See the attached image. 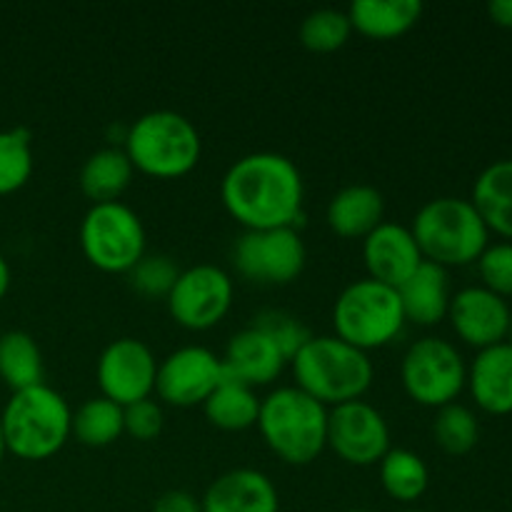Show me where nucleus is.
Here are the masks:
<instances>
[{"label":"nucleus","mask_w":512,"mask_h":512,"mask_svg":"<svg viewBox=\"0 0 512 512\" xmlns=\"http://www.w3.org/2000/svg\"><path fill=\"white\" fill-rule=\"evenodd\" d=\"M233 278L223 268L210 263L180 270L168 300L175 323L185 330H210L233 308Z\"/></svg>","instance_id":"9b49d317"},{"label":"nucleus","mask_w":512,"mask_h":512,"mask_svg":"<svg viewBox=\"0 0 512 512\" xmlns=\"http://www.w3.org/2000/svg\"><path fill=\"white\" fill-rule=\"evenodd\" d=\"M133 173L123 148L95 150L80 168V190L93 205L118 203L133 183Z\"/></svg>","instance_id":"b1692460"},{"label":"nucleus","mask_w":512,"mask_h":512,"mask_svg":"<svg viewBox=\"0 0 512 512\" xmlns=\"http://www.w3.org/2000/svg\"><path fill=\"white\" fill-rule=\"evenodd\" d=\"M433 438L443 453L468 455L480 440V423L473 410L460 403H450L435 415Z\"/></svg>","instance_id":"c756f323"},{"label":"nucleus","mask_w":512,"mask_h":512,"mask_svg":"<svg viewBox=\"0 0 512 512\" xmlns=\"http://www.w3.org/2000/svg\"><path fill=\"white\" fill-rule=\"evenodd\" d=\"M345 512H373V510H365V508H355V510H345Z\"/></svg>","instance_id":"a19ab883"},{"label":"nucleus","mask_w":512,"mask_h":512,"mask_svg":"<svg viewBox=\"0 0 512 512\" xmlns=\"http://www.w3.org/2000/svg\"><path fill=\"white\" fill-rule=\"evenodd\" d=\"M123 150L138 173L155 180H178L200 163L203 140L185 115L150 110L130 125Z\"/></svg>","instance_id":"39448f33"},{"label":"nucleus","mask_w":512,"mask_h":512,"mask_svg":"<svg viewBox=\"0 0 512 512\" xmlns=\"http://www.w3.org/2000/svg\"><path fill=\"white\" fill-rule=\"evenodd\" d=\"M200 503L203 512H280L273 480L253 468H235L215 478Z\"/></svg>","instance_id":"a211bd4d"},{"label":"nucleus","mask_w":512,"mask_h":512,"mask_svg":"<svg viewBox=\"0 0 512 512\" xmlns=\"http://www.w3.org/2000/svg\"><path fill=\"white\" fill-rule=\"evenodd\" d=\"M35 168L33 135L28 128L0 130V198L25 188Z\"/></svg>","instance_id":"c85d7f7f"},{"label":"nucleus","mask_w":512,"mask_h":512,"mask_svg":"<svg viewBox=\"0 0 512 512\" xmlns=\"http://www.w3.org/2000/svg\"><path fill=\"white\" fill-rule=\"evenodd\" d=\"M123 423L125 433H128L130 438L140 440V443H150V440H155L163 433V408H160L153 398L140 400V403L123 408Z\"/></svg>","instance_id":"f704fd0d"},{"label":"nucleus","mask_w":512,"mask_h":512,"mask_svg":"<svg viewBox=\"0 0 512 512\" xmlns=\"http://www.w3.org/2000/svg\"><path fill=\"white\" fill-rule=\"evenodd\" d=\"M153 512H203V503L188 490H168L155 500Z\"/></svg>","instance_id":"c9c22d12"},{"label":"nucleus","mask_w":512,"mask_h":512,"mask_svg":"<svg viewBox=\"0 0 512 512\" xmlns=\"http://www.w3.org/2000/svg\"><path fill=\"white\" fill-rule=\"evenodd\" d=\"M335 338L370 353L393 343L405 328L398 290L363 278L350 283L333 305Z\"/></svg>","instance_id":"0eeeda50"},{"label":"nucleus","mask_w":512,"mask_h":512,"mask_svg":"<svg viewBox=\"0 0 512 512\" xmlns=\"http://www.w3.org/2000/svg\"><path fill=\"white\" fill-rule=\"evenodd\" d=\"M363 260L368 278L398 290L423 263L418 243L410 228L398 223H380L363 240Z\"/></svg>","instance_id":"dca6fc26"},{"label":"nucleus","mask_w":512,"mask_h":512,"mask_svg":"<svg viewBox=\"0 0 512 512\" xmlns=\"http://www.w3.org/2000/svg\"><path fill=\"white\" fill-rule=\"evenodd\" d=\"M423 260L440 268L478 263L490 245V230L465 198H435L415 213L410 225Z\"/></svg>","instance_id":"423d86ee"},{"label":"nucleus","mask_w":512,"mask_h":512,"mask_svg":"<svg viewBox=\"0 0 512 512\" xmlns=\"http://www.w3.org/2000/svg\"><path fill=\"white\" fill-rule=\"evenodd\" d=\"M0 428L10 455L40 463L60 453L70 440L73 410L58 390L40 383L10 395L0 413Z\"/></svg>","instance_id":"7ed1b4c3"},{"label":"nucleus","mask_w":512,"mask_h":512,"mask_svg":"<svg viewBox=\"0 0 512 512\" xmlns=\"http://www.w3.org/2000/svg\"><path fill=\"white\" fill-rule=\"evenodd\" d=\"M258 430L270 453L288 465H310L328 448V408L295 385L260 400Z\"/></svg>","instance_id":"20e7f679"},{"label":"nucleus","mask_w":512,"mask_h":512,"mask_svg":"<svg viewBox=\"0 0 512 512\" xmlns=\"http://www.w3.org/2000/svg\"><path fill=\"white\" fill-rule=\"evenodd\" d=\"M43 353L25 330H8L0 335V380L13 393L43 383Z\"/></svg>","instance_id":"a878e982"},{"label":"nucleus","mask_w":512,"mask_h":512,"mask_svg":"<svg viewBox=\"0 0 512 512\" xmlns=\"http://www.w3.org/2000/svg\"><path fill=\"white\" fill-rule=\"evenodd\" d=\"M398 295L400 305H403L405 323L423 325V328L438 325L440 320L448 318L450 300H453L448 270L423 260L420 268L400 285Z\"/></svg>","instance_id":"aec40b11"},{"label":"nucleus","mask_w":512,"mask_h":512,"mask_svg":"<svg viewBox=\"0 0 512 512\" xmlns=\"http://www.w3.org/2000/svg\"><path fill=\"white\" fill-rule=\"evenodd\" d=\"M512 310L508 300L490 293L483 285L458 290L450 300L448 320L455 335L470 348H493L508 340Z\"/></svg>","instance_id":"2eb2a0df"},{"label":"nucleus","mask_w":512,"mask_h":512,"mask_svg":"<svg viewBox=\"0 0 512 512\" xmlns=\"http://www.w3.org/2000/svg\"><path fill=\"white\" fill-rule=\"evenodd\" d=\"M383 215L385 200L380 190L363 183L338 190L325 210L328 228L345 240H365L383 223Z\"/></svg>","instance_id":"412c9836"},{"label":"nucleus","mask_w":512,"mask_h":512,"mask_svg":"<svg viewBox=\"0 0 512 512\" xmlns=\"http://www.w3.org/2000/svg\"><path fill=\"white\" fill-rule=\"evenodd\" d=\"M478 273L483 280V288L500 295L503 300L512 298V243L488 245L478 258Z\"/></svg>","instance_id":"72a5a7b5"},{"label":"nucleus","mask_w":512,"mask_h":512,"mask_svg":"<svg viewBox=\"0 0 512 512\" xmlns=\"http://www.w3.org/2000/svg\"><path fill=\"white\" fill-rule=\"evenodd\" d=\"M470 203L490 233L512 243V160H495L478 175Z\"/></svg>","instance_id":"4be33fe9"},{"label":"nucleus","mask_w":512,"mask_h":512,"mask_svg":"<svg viewBox=\"0 0 512 512\" xmlns=\"http://www.w3.org/2000/svg\"><path fill=\"white\" fill-rule=\"evenodd\" d=\"M5 455H8V448H5V438H3V428H0V465H3Z\"/></svg>","instance_id":"58836bf2"},{"label":"nucleus","mask_w":512,"mask_h":512,"mask_svg":"<svg viewBox=\"0 0 512 512\" xmlns=\"http://www.w3.org/2000/svg\"><path fill=\"white\" fill-rule=\"evenodd\" d=\"M380 483L383 490L398 503H415L425 495L430 485V473L418 453L405 448H390L380 460Z\"/></svg>","instance_id":"bb28decb"},{"label":"nucleus","mask_w":512,"mask_h":512,"mask_svg":"<svg viewBox=\"0 0 512 512\" xmlns=\"http://www.w3.org/2000/svg\"><path fill=\"white\" fill-rule=\"evenodd\" d=\"M308 260L303 238L295 228L245 230L233 245V265L255 285H290Z\"/></svg>","instance_id":"9d476101"},{"label":"nucleus","mask_w":512,"mask_h":512,"mask_svg":"<svg viewBox=\"0 0 512 512\" xmlns=\"http://www.w3.org/2000/svg\"><path fill=\"white\" fill-rule=\"evenodd\" d=\"M353 25L348 13L335 8H320L305 15L300 23V43L313 53H335L350 40Z\"/></svg>","instance_id":"7c9ffc66"},{"label":"nucleus","mask_w":512,"mask_h":512,"mask_svg":"<svg viewBox=\"0 0 512 512\" xmlns=\"http://www.w3.org/2000/svg\"><path fill=\"white\" fill-rule=\"evenodd\" d=\"M405 393L423 408L455 403L468 385V365L453 343L443 338L415 340L400 365Z\"/></svg>","instance_id":"1a4fd4ad"},{"label":"nucleus","mask_w":512,"mask_h":512,"mask_svg":"<svg viewBox=\"0 0 512 512\" xmlns=\"http://www.w3.org/2000/svg\"><path fill=\"white\" fill-rule=\"evenodd\" d=\"M220 200L245 230L295 228L303 218V175L280 153L243 155L223 175Z\"/></svg>","instance_id":"f257e3e1"},{"label":"nucleus","mask_w":512,"mask_h":512,"mask_svg":"<svg viewBox=\"0 0 512 512\" xmlns=\"http://www.w3.org/2000/svg\"><path fill=\"white\" fill-rule=\"evenodd\" d=\"M400 512H423V510H415V508H405V510H400Z\"/></svg>","instance_id":"79ce46f5"},{"label":"nucleus","mask_w":512,"mask_h":512,"mask_svg":"<svg viewBox=\"0 0 512 512\" xmlns=\"http://www.w3.org/2000/svg\"><path fill=\"white\" fill-rule=\"evenodd\" d=\"M508 343L512 345V318H510V330H508Z\"/></svg>","instance_id":"ea45409f"},{"label":"nucleus","mask_w":512,"mask_h":512,"mask_svg":"<svg viewBox=\"0 0 512 512\" xmlns=\"http://www.w3.org/2000/svg\"><path fill=\"white\" fill-rule=\"evenodd\" d=\"M203 410L213 428L225 430V433H243L258 425L260 398L248 385L223 378V383L203 403Z\"/></svg>","instance_id":"393cba45"},{"label":"nucleus","mask_w":512,"mask_h":512,"mask_svg":"<svg viewBox=\"0 0 512 512\" xmlns=\"http://www.w3.org/2000/svg\"><path fill=\"white\" fill-rule=\"evenodd\" d=\"M223 360L203 345H185L158 363L155 395L173 408H195L223 383Z\"/></svg>","instance_id":"ddd939ff"},{"label":"nucleus","mask_w":512,"mask_h":512,"mask_svg":"<svg viewBox=\"0 0 512 512\" xmlns=\"http://www.w3.org/2000/svg\"><path fill=\"white\" fill-rule=\"evenodd\" d=\"M8 290H10V265L8 260L3 258V253H0V300L8 295Z\"/></svg>","instance_id":"4c0bfd02"},{"label":"nucleus","mask_w":512,"mask_h":512,"mask_svg":"<svg viewBox=\"0 0 512 512\" xmlns=\"http://www.w3.org/2000/svg\"><path fill=\"white\" fill-rule=\"evenodd\" d=\"M423 15L420 0H358L348 18L355 33L370 40H395L415 28Z\"/></svg>","instance_id":"5701e85b"},{"label":"nucleus","mask_w":512,"mask_h":512,"mask_svg":"<svg viewBox=\"0 0 512 512\" xmlns=\"http://www.w3.org/2000/svg\"><path fill=\"white\" fill-rule=\"evenodd\" d=\"M220 360H223L225 378L238 380L253 390L273 383L288 365V358L280 353L278 345L253 325L228 340V348Z\"/></svg>","instance_id":"f3484780"},{"label":"nucleus","mask_w":512,"mask_h":512,"mask_svg":"<svg viewBox=\"0 0 512 512\" xmlns=\"http://www.w3.org/2000/svg\"><path fill=\"white\" fill-rule=\"evenodd\" d=\"M80 248L100 273L128 275L145 255L143 220L120 200L90 205L80 223Z\"/></svg>","instance_id":"6e6552de"},{"label":"nucleus","mask_w":512,"mask_h":512,"mask_svg":"<svg viewBox=\"0 0 512 512\" xmlns=\"http://www.w3.org/2000/svg\"><path fill=\"white\" fill-rule=\"evenodd\" d=\"M125 433L123 408L108 398H90L73 413L70 435L85 448H108Z\"/></svg>","instance_id":"cd10ccee"},{"label":"nucleus","mask_w":512,"mask_h":512,"mask_svg":"<svg viewBox=\"0 0 512 512\" xmlns=\"http://www.w3.org/2000/svg\"><path fill=\"white\" fill-rule=\"evenodd\" d=\"M178 275L180 268L170 255L145 253L128 273V283L143 298H168Z\"/></svg>","instance_id":"2f4dec72"},{"label":"nucleus","mask_w":512,"mask_h":512,"mask_svg":"<svg viewBox=\"0 0 512 512\" xmlns=\"http://www.w3.org/2000/svg\"><path fill=\"white\" fill-rule=\"evenodd\" d=\"M328 448L355 468L380 463L390 450L388 420L365 400L335 405L328 410Z\"/></svg>","instance_id":"f8f14e48"},{"label":"nucleus","mask_w":512,"mask_h":512,"mask_svg":"<svg viewBox=\"0 0 512 512\" xmlns=\"http://www.w3.org/2000/svg\"><path fill=\"white\" fill-rule=\"evenodd\" d=\"M253 328H258L260 333L268 335V338L278 345L280 353L288 358V363L298 355V350L313 338V335L308 333V328H305L293 313L280 308L260 310V313L253 318Z\"/></svg>","instance_id":"473e14b6"},{"label":"nucleus","mask_w":512,"mask_h":512,"mask_svg":"<svg viewBox=\"0 0 512 512\" xmlns=\"http://www.w3.org/2000/svg\"><path fill=\"white\" fill-rule=\"evenodd\" d=\"M468 390L475 405L488 415L512 413V345L508 340L478 350L468 368Z\"/></svg>","instance_id":"6ab92c4d"},{"label":"nucleus","mask_w":512,"mask_h":512,"mask_svg":"<svg viewBox=\"0 0 512 512\" xmlns=\"http://www.w3.org/2000/svg\"><path fill=\"white\" fill-rule=\"evenodd\" d=\"M158 360L153 350L135 338H118L100 353L95 378L103 398L120 408L153 398Z\"/></svg>","instance_id":"4468645a"},{"label":"nucleus","mask_w":512,"mask_h":512,"mask_svg":"<svg viewBox=\"0 0 512 512\" xmlns=\"http://www.w3.org/2000/svg\"><path fill=\"white\" fill-rule=\"evenodd\" d=\"M295 388L308 393L325 408L360 400L373 385V360L335 335L310 338L293 360Z\"/></svg>","instance_id":"f03ea898"},{"label":"nucleus","mask_w":512,"mask_h":512,"mask_svg":"<svg viewBox=\"0 0 512 512\" xmlns=\"http://www.w3.org/2000/svg\"><path fill=\"white\" fill-rule=\"evenodd\" d=\"M488 15L500 28H512V0H493L488 5Z\"/></svg>","instance_id":"e433bc0d"}]
</instances>
